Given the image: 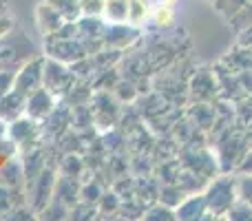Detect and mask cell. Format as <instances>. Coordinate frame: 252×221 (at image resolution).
<instances>
[{
	"instance_id": "16",
	"label": "cell",
	"mask_w": 252,
	"mask_h": 221,
	"mask_svg": "<svg viewBox=\"0 0 252 221\" xmlns=\"http://www.w3.org/2000/svg\"><path fill=\"white\" fill-rule=\"evenodd\" d=\"M177 0H164V4H175Z\"/></svg>"
},
{
	"instance_id": "6",
	"label": "cell",
	"mask_w": 252,
	"mask_h": 221,
	"mask_svg": "<svg viewBox=\"0 0 252 221\" xmlns=\"http://www.w3.org/2000/svg\"><path fill=\"white\" fill-rule=\"evenodd\" d=\"M27 113V95H22L20 91L11 89L9 93H4L0 97V120L11 124L18 117H22Z\"/></svg>"
},
{
	"instance_id": "11",
	"label": "cell",
	"mask_w": 252,
	"mask_h": 221,
	"mask_svg": "<svg viewBox=\"0 0 252 221\" xmlns=\"http://www.w3.org/2000/svg\"><path fill=\"white\" fill-rule=\"evenodd\" d=\"M80 11L87 18H102V13H104V0H80Z\"/></svg>"
},
{
	"instance_id": "10",
	"label": "cell",
	"mask_w": 252,
	"mask_h": 221,
	"mask_svg": "<svg viewBox=\"0 0 252 221\" xmlns=\"http://www.w3.org/2000/svg\"><path fill=\"white\" fill-rule=\"evenodd\" d=\"M148 18V2L146 0H128V22L130 25H142Z\"/></svg>"
},
{
	"instance_id": "15",
	"label": "cell",
	"mask_w": 252,
	"mask_h": 221,
	"mask_svg": "<svg viewBox=\"0 0 252 221\" xmlns=\"http://www.w3.org/2000/svg\"><path fill=\"white\" fill-rule=\"evenodd\" d=\"M4 133H7V122H2V120H0V142H2Z\"/></svg>"
},
{
	"instance_id": "3",
	"label": "cell",
	"mask_w": 252,
	"mask_h": 221,
	"mask_svg": "<svg viewBox=\"0 0 252 221\" xmlns=\"http://www.w3.org/2000/svg\"><path fill=\"white\" fill-rule=\"evenodd\" d=\"M42 69H44V58H31V60H27L25 64L16 71L13 89L20 91L22 95L33 93L35 89L42 87Z\"/></svg>"
},
{
	"instance_id": "9",
	"label": "cell",
	"mask_w": 252,
	"mask_h": 221,
	"mask_svg": "<svg viewBox=\"0 0 252 221\" xmlns=\"http://www.w3.org/2000/svg\"><path fill=\"white\" fill-rule=\"evenodd\" d=\"M53 7L58 9L62 18L66 22H75L82 18V11H80V0H49Z\"/></svg>"
},
{
	"instance_id": "2",
	"label": "cell",
	"mask_w": 252,
	"mask_h": 221,
	"mask_svg": "<svg viewBox=\"0 0 252 221\" xmlns=\"http://www.w3.org/2000/svg\"><path fill=\"white\" fill-rule=\"evenodd\" d=\"M73 71L69 69V64L53 58H44V69H42V87L47 91H51L53 95H62L71 89L73 84Z\"/></svg>"
},
{
	"instance_id": "14",
	"label": "cell",
	"mask_w": 252,
	"mask_h": 221,
	"mask_svg": "<svg viewBox=\"0 0 252 221\" xmlns=\"http://www.w3.org/2000/svg\"><path fill=\"white\" fill-rule=\"evenodd\" d=\"M239 197L246 201V206H252V177H244V179H241Z\"/></svg>"
},
{
	"instance_id": "13",
	"label": "cell",
	"mask_w": 252,
	"mask_h": 221,
	"mask_svg": "<svg viewBox=\"0 0 252 221\" xmlns=\"http://www.w3.org/2000/svg\"><path fill=\"white\" fill-rule=\"evenodd\" d=\"M13 80H16V71L0 69V97L13 89Z\"/></svg>"
},
{
	"instance_id": "1",
	"label": "cell",
	"mask_w": 252,
	"mask_h": 221,
	"mask_svg": "<svg viewBox=\"0 0 252 221\" xmlns=\"http://www.w3.org/2000/svg\"><path fill=\"white\" fill-rule=\"evenodd\" d=\"M44 49H47V58L60 60V62H64V64L80 62L87 56V47H84L82 40L66 38V35H49Z\"/></svg>"
},
{
	"instance_id": "12",
	"label": "cell",
	"mask_w": 252,
	"mask_h": 221,
	"mask_svg": "<svg viewBox=\"0 0 252 221\" xmlns=\"http://www.w3.org/2000/svg\"><path fill=\"white\" fill-rule=\"evenodd\" d=\"M153 22L157 27H168L173 22V9H170V4H159V7L153 9Z\"/></svg>"
},
{
	"instance_id": "4",
	"label": "cell",
	"mask_w": 252,
	"mask_h": 221,
	"mask_svg": "<svg viewBox=\"0 0 252 221\" xmlns=\"http://www.w3.org/2000/svg\"><path fill=\"white\" fill-rule=\"evenodd\" d=\"M64 25H66V20L58 13V9L53 7L49 0H44V2H40L38 7H35V27H38V31L44 38L58 33Z\"/></svg>"
},
{
	"instance_id": "7",
	"label": "cell",
	"mask_w": 252,
	"mask_h": 221,
	"mask_svg": "<svg viewBox=\"0 0 252 221\" xmlns=\"http://www.w3.org/2000/svg\"><path fill=\"white\" fill-rule=\"evenodd\" d=\"M7 133L11 135V139L18 146H20V144L25 146V144H29V142H35V137H38V124H35V120H31L29 115H22V117H18L16 122H11Z\"/></svg>"
},
{
	"instance_id": "8",
	"label": "cell",
	"mask_w": 252,
	"mask_h": 221,
	"mask_svg": "<svg viewBox=\"0 0 252 221\" xmlns=\"http://www.w3.org/2000/svg\"><path fill=\"white\" fill-rule=\"evenodd\" d=\"M102 18L111 25H126L128 22V0H104V13Z\"/></svg>"
},
{
	"instance_id": "5",
	"label": "cell",
	"mask_w": 252,
	"mask_h": 221,
	"mask_svg": "<svg viewBox=\"0 0 252 221\" xmlns=\"http://www.w3.org/2000/svg\"><path fill=\"white\" fill-rule=\"evenodd\" d=\"M56 109V95L51 91H47L44 87L35 89L33 93L27 95V113L31 120H44L47 115H51Z\"/></svg>"
}]
</instances>
